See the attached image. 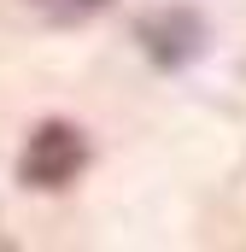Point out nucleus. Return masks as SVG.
<instances>
[{"instance_id":"2","label":"nucleus","mask_w":246,"mask_h":252,"mask_svg":"<svg viewBox=\"0 0 246 252\" xmlns=\"http://www.w3.org/2000/svg\"><path fill=\"white\" fill-rule=\"evenodd\" d=\"M135 41L158 70H187L193 59H205L211 47V24L193 6H158L147 18H135Z\"/></svg>"},{"instance_id":"1","label":"nucleus","mask_w":246,"mask_h":252,"mask_svg":"<svg viewBox=\"0 0 246 252\" xmlns=\"http://www.w3.org/2000/svg\"><path fill=\"white\" fill-rule=\"evenodd\" d=\"M88 158H94L88 135L76 124L47 118V124L30 129V141H24V153H18V182L30 193H59V188H70V182L88 170Z\"/></svg>"},{"instance_id":"3","label":"nucleus","mask_w":246,"mask_h":252,"mask_svg":"<svg viewBox=\"0 0 246 252\" xmlns=\"http://www.w3.org/2000/svg\"><path fill=\"white\" fill-rule=\"evenodd\" d=\"M30 6H41V12L59 18V24H76V18H94V12L112 6V0H30Z\"/></svg>"}]
</instances>
